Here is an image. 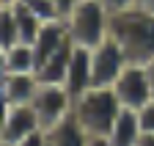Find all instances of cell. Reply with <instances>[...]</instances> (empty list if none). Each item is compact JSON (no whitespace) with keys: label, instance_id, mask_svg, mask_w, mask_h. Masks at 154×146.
Listing matches in <instances>:
<instances>
[{"label":"cell","instance_id":"44dd1931","mask_svg":"<svg viewBox=\"0 0 154 146\" xmlns=\"http://www.w3.org/2000/svg\"><path fill=\"white\" fill-rule=\"evenodd\" d=\"M88 146H113L107 135H88Z\"/></svg>","mask_w":154,"mask_h":146},{"label":"cell","instance_id":"52a82bcc","mask_svg":"<svg viewBox=\"0 0 154 146\" xmlns=\"http://www.w3.org/2000/svg\"><path fill=\"white\" fill-rule=\"evenodd\" d=\"M116 97L121 99L124 107L140 110V107L151 99V85H149V75L143 64H127V69L119 75V80L113 83Z\"/></svg>","mask_w":154,"mask_h":146},{"label":"cell","instance_id":"30bf717a","mask_svg":"<svg viewBox=\"0 0 154 146\" xmlns=\"http://www.w3.org/2000/svg\"><path fill=\"white\" fill-rule=\"evenodd\" d=\"M143 135V127H140V116L138 110H132V107H124L116 119L113 130H110V143L113 146H135Z\"/></svg>","mask_w":154,"mask_h":146},{"label":"cell","instance_id":"9a60e30c","mask_svg":"<svg viewBox=\"0 0 154 146\" xmlns=\"http://www.w3.org/2000/svg\"><path fill=\"white\" fill-rule=\"evenodd\" d=\"M19 25H17V17H14V8L11 6H3V36H0V47L8 50L14 44H19Z\"/></svg>","mask_w":154,"mask_h":146},{"label":"cell","instance_id":"ba28073f","mask_svg":"<svg viewBox=\"0 0 154 146\" xmlns=\"http://www.w3.org/2000/svg\"><path fill=\"white\" fill-rule=\"evenodd\" d=\"M38 85L36 72H0V94H3V105H22L33 102Z\"/></svg>","mask_w":154,"mask_h":146},{"label":"cell","instance_id":"9c48e42d","mask_svg":"<svg viewBox=\"0 0 154 146\" xmlns=\"http://www.w3.org/2000/svg\"><path fill=\"white\" fill-rule=\"evenodd\" d=\"M63 85L69 88V94L74 99L80 94H85L88 88H94V66H91V50L88 47L74 44V52H72V61H69V69H66Z\"/></svg>","mask_w":154,"mask_h":146},{"label":"cell","instance_id":"8fae6325","mask_svg":"<svg viewBox=\"0 0 154 146\" xmlns=\"http://www.w3.org/2000/svg\"><path fill=\"white\" fill-rule=\"evenodd\" d=\"M72 52H74V42H72V36H69V39L47 58V64L36 72L38 80H42V83H63V80H66L69 61H72Z\"/></svg>","mask_w":154,"mask_h":146},{"label":"cell","instance_id":"d6986e66","mask_svg":"<svg viewBox=\"0 0 154 146\" xmlns=\"http://www.w3.org/2000/svg\"><path fill=\"white\" fill-rule=\"evenodd\" d=\"M102 3L110 8V14L113 11H124V8H129V6H138V0H102Z\"/></svg>","mask_w":154,"mask_h":146},{"label":"cell","instance_id":"7402d4cb","mask_svg":"<svg viewBox=\"0 0 154 146\" xmlns=\"http://www.w3.org/2000/svg\"><path fill=\"white\" fill-rule=\"evenodd\" d=\"M146 66V75H149V85H151V99H154V58L149 61V64H143Z\"/></svg>","mask_w":154,"mask_h":146},{"label":"cell","instance_id":"2e32d148","mask_svg":"<svg viewBox=\"0 0 154 146\" xmlns=\"http://www.w3.org/2000/svg\"><path fill=\"white\" fill-rule=\"evenodd\" d=\"M19 3H25L33 14H38V17H42L44 22H50V20H61L55 0H19Z\"/></svg>","mask_w":154,"mask_h":146},{"label":"cell","instance_id":"4fadbf2b","mask_svg":"<svg viewBox=\"0 0 154 146\" xmlns=\"http://www.w3.org/2000/svg\"><path fill=\"white\" fill-rule=\"evenodd\" d=\"M0 72H36V55L33 44L19 42L0 52Z\"/></svg>","mask_w":154,"mask_h":146},{"label":"cell","instance_id":"5bb4252c","mask_svg":"<svg viewBox=\"0 0 154 146\" xmlns=\"http://www.w3.org/2000/svg\"><path fill=\"white\" fill-rule=\"evenodd\" d=\"M11 8H14V17H17V25H19V39H22L25 44H33L36 42V36H38V30H42V25H44V20L38 14H33L25 3H11Z\"/></svg>","mask_w":154,"mask_h":146},{"label":"cell","instance_id":"e0dca14e","mask_svg":"<svg viewBox=\"0 0 154 146\" xmlns=\"http://www.w3.org/2000/svg\"><path fill=\"white\" fill-rule=\"evenodd\" d=\"M138 116H140V127H143V132H154V99H149V102L140 107Z\"/></svg>","mask_w":154,"mask_h":146},{"label":"cell","instance_id":"6da1fadb","mask_svg":"<svg viewBox=\"0 0 154 146\" xmlns=\"http://www.w3.org/2000/svg\"><path fill=\"white\" fill-rule=\"evenodd\" d=\"M110 36L121 44L129 64H149L154 58V14L129 6L110 14Z\"/></svg>","mask_w":154,"mask_h":146},{"label":"cell","instance_id":"277c9868","mask_svg":"<svg viewBox=\"0 0 154 146\" xmlns=\"http://www.w3.org/2000/svg\"><path fill=\"white\" fill-rule=\"evenodd\" d=\"M33 110L38 116L42 130H52L58 121H63L66 116H72L74 110V97L69 94V88L63 83H42L33 97Z\"/></svg>","mask_w":154,"mask_h":146},{"label":"cell","instance_id":"ffe728a7","mask_svg":"<svg viewBox=\"0 0 154 146\" xmlns=\"http://www.w3.org/2000/svg\"><path fill=\"white\" fill-rule=\"evenodd\" d=\"M74 3H77V0H55V6H58V14H61V20H63V17L74 8Z\"/></svg>","mask_w":154,"mask_h":146},{"label":"cell","instance_id":"d4e9b609","mask_svg":"<svg viewBox=\"0 0 154 146\" xmlns=\"http://www.w3.org/2000/svg\"><path fill=\"white\" fill-rule=\"evenodd\" d=\"M11 3H17V0H3V6H11Z\"/></svg>","mask_w":154,"mask_h":146},{"label":"cell","instance_id":"cb8c5ba5","mask_svg":"<svg viewBox=\"0 0 154 146\" xmlns=\"http://www.w3.org/2000/svg\"><path fill=\"white\" fill-rule=\"evenodd\" d=\"M138 6H140V8H146V11H151V14H154V0H138Z\"/></svg>","mask_w":154,"mask_h":146},{"label":"cell","instance_id":"5b68a950","mask_svg":"<svg viewBox=\"0 0 154 146\" xmlns=\"http://www.w3.org/2000/svg\"><path fill=\"white\" fill-rule=\"evenodd\" d=\"M127 52L121 50V44L107 36L102 44H96L91 50V66H94V85H113L119 80V75L127 69Z\"/></svg>","mask_w":154,"mask_h":146},{"label":"cell","instance_id":"7c38bea8","mask_svg":"<svg viewBox=\"0 0 154 146\" xmlns=\"http://www.w3.org/2000/svg\"><path fill=\"white\" fill-rule=\"evenodd\" d=\"M47 143L50 146H88V132L77 124L74 116H66L52 130H47Z\"/></svg>","mask_w":154,"mask_h":146},{"label":"cell","instance_id":"603a6c76","mask_svg":"<svg viewBox=\"0 0 154 146\" xmlns=\"http://www.w3.org/2000/svg\"><path fill=\"white\" fill-rule=\"evenodd\" d=\"M135 146H154V132H143L140 141L135 143Z\"/></svg>","mask_w":154,"mask_h":146},{"label":"cell","instance_id":"7a4b0ae2","mask_svg":"<svg viewBox=\"0 0 154 146\" xmlns=\"http://www.w3.org/2000/svg\"><path fill=\"white\" fill-rule=\"evenodd\" d=\"M121 110H124V105L116 97L113 85H107V88L94 85L74 99L72 116L77 119V124L88 135H110V130H113V124H116Z\"/></svg>","mask_w":154,"mask_h":146},{"label":"cell","instance_id":"ac0fdd59","mask_svg":"<svg viewBox=\"0 0 154 146\" xmlns=\"http://www.w3.org/2000/svg\"><path fill=\"white\" fill-rule=\"evenodd\" d=\"M0 146H3V143H0ZM17 146H50V143H47V132H44V130H38V132H33V135L22 138Z\"/></svg>","mask_w":154,"mask_h":146},{"label":"cell","instance_id":"8992f818","mask_svg":"<svg viewBox=\"0 0 154 146\" xmlns=\"http://www.w3.org/2000/svg\"><path fill=\"white\" fill-rule=\"evenodd\" d=\"M42 130L38 116L30 102L22 105H3V124H0V143L3 146H17L22 138Z\"/></svg>","mask_w":154,"mask_h":146},{"label":"cell","instance_id":"3957f363","mask_svg":"<svg viewBox=\"0 0 154 146\" xmlns=\"http://www.w3.org/2000/svg\"><path fill=\"white\" fill-rule=\"evenodd\" d=\"M63 22L74 44L94 50L110 36V8L102 0H77Z\"/></svg>","mask_w":154,"mask_h":146}]
</instances>
